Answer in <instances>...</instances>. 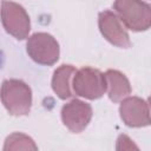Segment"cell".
<instances>
[{
  "label": "cell",
  "mask_w": 151,
  "mask_h": 151,
  "mask_svg": "<svg viewBox=\"0 0 151 151\" xmlns=\"http://www.w3.org/2000/svg\"><path fill=\"white\" fill-rule=\"evenodd\" d=\"M1 101L12 116H27L32 106L31 87L20 79H6L1 85Z\"/></svg>",
  "instance_id": "6da1fadb"
},
{
  "label": "cell",
  "mask_w": 151,
  "mask_h": 151,
  "mask_svg": "<svg viewBox=\"0 0 151 151\" xmlns=\"http://www.w3.org/2000/svg\"><path fill=\"white\" fill-rule=\"evenodd\" d=\"M113 8L126 28L133 32L151 27V5L142 0H114Z\"/></svg>",
  "instance_id": "7a4b0ae2"
},
{
  "label": "cell",
  "mask_w": 151,
  "mask_h": 151,
  "mask_svg": "<svg viewBox=\"0 0 151 151\" xmlns=\"http://www.w3.org/2000/svg\"><path fill=\"white\" fill-rule=\"evenodd\" d=\"M72 86L77 96L91 100L100 98L107 90L105 73L93 67H83L76 71Z\"/></svg>",
  "instance_id": "3957f363"
},
{
  "label": "cell",
  "mask_w": 151,
  "mask_h": 151,
  "mask_svg": "<svg viewBox=\"0 0 151 151\" xmlns=\"http://www.w3.org/2000/svg\"><path fill=\"white\" fill-rule=\"evenodd\" d=\"M26 51L34 63L45 66L54 65L60 54L58 41L53 35L46 32L32 34L26 42Z\"/></svg>",
  "instance_id": "277c9868"
},
{
  "label": "cell",
  "mask_w": 151,
  "mask_h": 151,
  "mask_svg": "<svg viewBox=\"0 0 151 151\" xmlns=\"http://www.w3.org/2000/svg\"><path fill=\"white\" fill-rule=\"evenodd\" d=\"M1 22L5 31L18 40L27 38L31 29V21L26 9L13 1H1Z\"/></svg>",
  "instance_id": "5b68a950"
},
{
  "label": "cell",
  "mask_w": 151,
  "mask_h": 151,
  "mask_svg": "<svg viewBox=\"0 0 151 151\" xmlns=\"http://www.w3.org/2000/svg\"><path fill=\"white\" fill-rule=\"evenodd\" d=\"M98 26L103 37L112 45L120 48H129L131 46L129 33L117 13L110 9L100 12L98 15Z\"/></svg>",
  "instance_id": "8992f818"
},
{
  "label": "cell",
  "mask_w": 151,
  "mask_h": 151,
  "mask_svg": "<svg viewBox=\"0 0 151 151\" xmlns=\"http://www.w3.org/2000/svg\"><path fill=\"white\" fill-rule=\"evenodd\" d=\"M119 114L129 127H143L151 125V114L146 101L139 97H126L119 106Z\"/></svg>",
  "instance_id": "52a82bcc"
},
{
  "label": "cell",
  "mask_w": 151,
  "mask_h": 151,
  "mask_svg": "<svg viewBox=\"0 0 151 151\" xmlns=\"http://www.w3.org/2000/svg\"><path fill=\"white\" fill-rule=\"evenodd\" d=\"M91 105L80 99H72L61 107V120L71 132L79 133L84 131L91 122Z\"/></svg>",
  "instance_id": "ba28073f"
},
{
  "label": "cell",
  "mask_w": 151,
  "mask_h": 151,
  "mask_svg": "<svg viewBox=\"0 0 151 151\" xmlns=\"http://www.w3.org/2000/svg\"><path fill=\"white\" fill-rule=\"evenodd\" d=\"M105 78L107 84V94L110 100L113 103L122 101L131 93L130 81L124 73L117 70H107L105 72Z\"/></svg>",
  "instance_id": "9c48e42d"
},
{
  "label": "cell",
  "mask_w": 151,
  "mask_h": 151,
  "mask_svg": "<svg viewBox=\"0 0 151 151\" xmlns=\"http://www.w3.org/2000/svg\"><path fill=\"white\" fill-rule=\"evenodd\" d=\"M76 73V68L72 65H61L59 66L52 77V90L54 93L63 100L71 98V78Z\"/></svg>",
  "instance_id": "30bf717a"
},
{
  "label": "cell",
  "mask_w": 151,
  "mask_h": 151,
  "mask_svg": "<svg viewBox=\"0 0 151 151\" xmlns=\"http://www.w3.org/2000/svg\"><path fill=\"white\" fill-rule=\"evenodd\" d=\"M8 150H38L34 140L27 134L14 132L9 134L4 144V151Z\"/></svg>",
  "instance_id": "8fae6325"
},
{
  "label": "cell",
  "mask_w": 151,
  "mask_h": 151,
  "mask_svg": "<svg viewBox=\"0 0 151 151\" xmlns=\"http://www.w3.org/2000/svg\"><path fill=\"white\" fill-rule=\"evenodd\" d=\"M126 144H130V145L136 146V145L132 143V140H131L127 136L120 134V136L118 137V140H117V149H118V150H127V149H130L129 145H126Z\"/></svg>",
  "instance_id": "7c38bea8"
},
{
  "label": "cell",
  "mask_w": 151,
  "mask_h": 151,
  "mask_svg": "<svg viewBox=\"0 0 151 151\" xmlns=\"http://www.w3.org/2000/svg\"><path fill=\"white\" fill-rule=\"evenodd\" d=\"M149 105H150V106H151V96H150V97H149Z\"/></svg>",
  "instance_id": "4fadbf2b"
}]
</instances>
